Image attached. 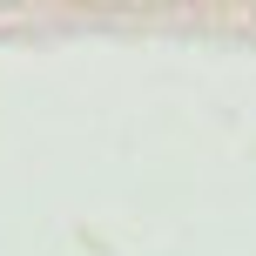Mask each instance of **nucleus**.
I'll list each match as a JSON object with an SVG mask.
<instances>
[]
</instances>
